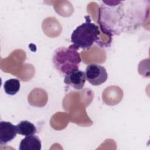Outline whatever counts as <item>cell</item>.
I'll return each instance as SVG.
<instances>
[{"instance_id": "277c9868", "label": "cell", "mask_w": 150, "mask_h": 150, "mask_svg": "<svg viewBox=\"0 0 150 150\" xmlns=\"http://www.w3.org/2000/svg\"><path fill=\"white\" fill-rule=\"evenodd\" d=\"M86 81V74L80 70L73 71L64 76V83L76 90H81Z\"/></svg>"}, {"instance_id": "5b68a950", "label": "cell", "mask_w": 150, "mask_h": 150, "mask_svg": "<svg viewBox=\"0 0 150 150\" xmlns=\"http://www.w3.org/2000/svg\"><path fill=\"white\" fill-rule=\"evenodd\" d=\"M18 134L16 125L9 121L0 122V144H6L14 139Z\"/></svg>"}, {"instance_id": "ba28073f", "label": "cell", "mask_w": 150, "mask_h": 150, "mask_svg": "<svg viewBox=\"0 0 150 150\" xmlns=\"http://www.w3.org/2000/svg\"><path fill=\"white\" fill-rule=\"evenodd\" d=\"M20 87V81L17 79H10L6 80L4 84L5 92L10 96L16 94L19 91Z\"/></svg>"}, {"instance_id": "52a82bcc", "label": "cell", "mask_w": 150, "mask_h": 150, "mask_svg": "<svg viewBox=\"0 0 150 150\" xmlns=\"http://www.w3.org/2000/svg\"><path fill=\"white\" fill-rule=\"evenodd\" d=\"M16 128L18 134L24 136L35 135L36 132V128L35 125L27 120L19 122V123L16 125Z\"/></svg>"}, {"instance_id": "6da1fadb", "label": "cell", "mask_w": 150, "mask_h": 150, "mask_svg": "<svg viewBox=\"0 0 150 150\" xmlns=\"http://www.w3.org/2000/svg\"><path fill=\"white\" fill-rule=\"evenodd\" d=\"M85 18L86 22L78 26L71 35L72 45L70 47L77 50L79 49H88L99 39L98 26L91 22L89 16H86Z\"/></svg>"}, {"instance_id": "8992f818", "label": "cell", "mask_w": 150, "mask_h": 150, "mask_svg": "<svg viewBox=\"0 0 150 150\" xmlns=\"http://www.w3.org/2000/svg\"><path fill=\"white\" fill-rule=\"evenodd\" d=\"M42 143L38 136H26L20 142L19 150H40Z\"/></svg>"}, {"instance_id": "7a4b0ae2", "label": "cell", "mask_w": 150, "mask_h": 150, "mask_svg": "<svg viewBox=\"0 0 150 150\" xmlns=\"http://www.w3.org/2000/svg\"><path fill=\"white\" fill-rule=\"evenodd\" d=\"M81 61V59L77 50L70 46L57 48L53 56L54 66L63 76L79 70V64Z\"/></svg>"}, {"instance_id": "3957f363", "label": "cell", "mask_w": 150, "mask_h": 150, "mask_svg": "<svg viewBox=\"0 0 150 150\" xmlns=\"http://www.w3.org/2000/svg\"><path fill=\"white\" fill-rule=\"evenodd\" d=\"M85 74L86 80L93 86H100L105 82L108 78L105 67L95 63L87 65Z\"/></svg>"}]
</instances>
